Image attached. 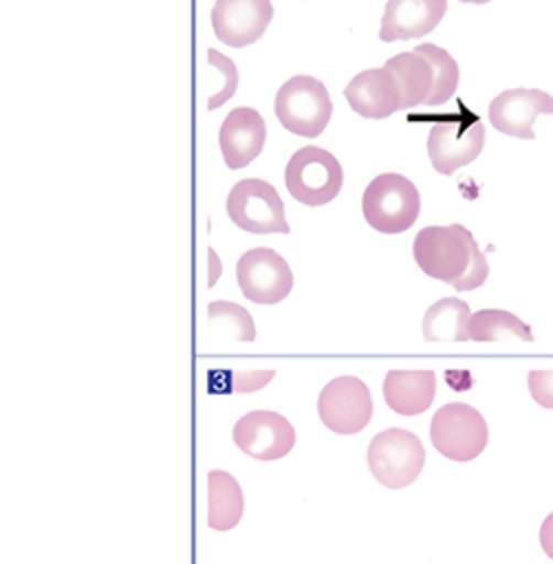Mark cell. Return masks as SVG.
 Returning <instances> with one entry per match:
<instances>
[{
    "label": "cell",
    "instance_id": "obj_9",
    "mask_svg": "<svg viewBox=\"0 0 553 564\" xmlns=\"http://www.w3.org/2000/svg\"><path fill=\"white\" fill-rule=\"evenodd\" d=\"M372 410L375 403L368 386L353 375L328 381L317 397V414L335 434L361 432L370 423Z\"/></svg>",
    "mask_w": 553,
    "mask_h": 564
},
{
    "label": "cell",
    "instance_id": "obj_6",
    "mask_svg": "<svg viewBox=\"0 0 553 564\" xmlns=\"http://www.w3.org/2000/svg\"><path fill=\"white\" fill-rule=\"evenodd\" d=\"M485 145V126L474 112L447 115L430 126L427 154L438 174H454L471 163Z\"/></svg>",
    "mask_w": 553,
    "mask_h": 564
},
{
    "label": "cell",
    "instance_id": "obj_26",
    "mask_svg": "<svg viewBox=\"0 0 553 564\" xmlns=\"http://www.w3.org/2000/svg\"><path fill=\"white\" fill-rule=\"evenodd\" d=\"M273 379V370H251V372H234V390L236 392H253Z\"/></svg>",
    "mask_w": 553,
    "mask_h": 564
},
{
    "label": "cell",
    "instance_id": "obj_18",
    "mask_svg": "<svg viewBox=\"0 0 553 564\" xmlns=\"http://www.w3.org/2000/svg\"><path fill=\"white\" fill-rule=\"evenodd\" d=\"M245 511V498L238 480L223 471L212 469L207 474V524L214 531L234 529Z\"/></svg>",
    "mask_w": 553,
    "mask_h": 564
},
{
    "label": "cell",
    "instance_id": "obj_28",
    "mask_svg": "<svg viewBox=\"0 0 553 564\" xmlns=\"http://www.w3.org/2000/svg\"><path fill=\"white\" fill-rule=\"evenodd\" d=\"M460 2H478V4H482V2H489V0H460Z\"/></svg>",
    "mask_w": 553,
    "mask_h": 564
},
{
    "label": "cell",
    "instance_id": "obj_13",
    "mask_svg": "<svg viewBox=\"0 0 553 564\" xmlns=\"http://www.w3.org/2000/svg\"><path fill=\"white\" fill-rule=\"evenodd\" d=\"M487 115L498 132L535 139L533 121L540 115H553V95L540 88H509L491 99Z\"/></svg>",
    "mask_w": 553,
    "mask_h": 564
},
{
    "label": "cell",
    "instance_id": "obj_20",
    "mask_svg": "<svg viewBox=\"0 0 553 564\" xmlns=\"http://www.w3.org/2000/svg\"><path fill=\"white\" fill-rule=\"evenodd\" d=\"M471 311L460 297H443L423 315V337L427 341H467Z\"/></svg>",
    "mask_w": 553,
    "mask_h": 564
},
{
    "label": "cell",
    "instance_id": "obj_24",
    "mask_svg": "<svg viewBox=\"0 0 553 564\" xmlns=\"http://www.w3.org/2000/svg\"><path fill=\"white\" fill-rule=\"evenodd\" d=\"M207 62H209V66L218 68L223 73V77H225L223 88L207 99V108L214 110V108L223 106L229 97H234V93L238 88V68H236V64L227 55H223L220 51H214V48H207Z\"/></svg>",
    "mask_w": 553,
    "mask_h": 564
},
{
    "label": "cell",
    "instance_id": "obj_14",
    "mask_svg": "<svg viewBox=\"0 0 553 564\" xmlns=\"http://www.w3.org/2000/svg\"><path fill=\"white\" fill-rule=\"evenodd\" d=\"M348 106L366 119H386L403 110V88L397 75L383 64L357 73L344 88Z\"/></svg>",
    "mask_w": 553,
    "mask_h": 564
},
{
    "label": "cell",
    "instance_id": "obj_4",
    "mask_svg": "<svg viewBox=\"0 0 553 564\" xmlns=\"http://www.w3.org/2000/svg\"><path fill=\"white\" fill-rule=\"evenodd\" d=\"M289 194L308 207L330 203L344 183L339 161L319 145H304L295 150L284 170Z\"/></svg>",
    "mask_w": 553,
    "mask_h": 564
},
{
    "label": "cell",
    "instance_id": "obj_2",
    "mask_svg": "<svg viewBox=\"0 0 553 564\" xmlns=\"http://www.w3.org/2000/svg\"><path fill=\"white\" fill-rule=\"evenodd\" d=\"M361 212L372 229L381 234H401L419 218L421 194L408 176L383 172L366 185Z\"/></svg>",
    "mask_w": 553,
    "mask_h": 564
},
{
    "label": "cell",
    "instance_id": "obj_27",
    "mask_svg": "<svg viewBox=\"0 0 553 564\" xmlns=\"http://www.w3.org/2000/svg\"><path fill=\"white\" fill-rule=\"evenodd\" d=\"M540 546L553 560V511L544 518L540 527Z\"/></svg>",
    "mask_w": 553,
    "mask_h": 564
},
{
    "label": "cell",
    "instance_id": "obj_23",
    "mask_svg": "<svg viewBox=\"0 0 553 564\" xmlns=\"http://www.w3.org/2000/svg\"><path fill=\"white\" fill-rule=\"evenodd\" d=\"M207 317L214 326H218L225 335H229L236 341H253L256 339L253 319L240 304L216 300L207 306Z\"/></svg>",
    "mask_w": 553,
    "mask_h": 564
},
{
    "label": "cell",
    "instance_id": "obj_11",
    "mask_svg": "<svg viewBox=\"0 0 553 564\" xmlns=\"http://www.w3.org/2000/svg\"><path fill=\"white\" fill-rule=\"evenodd\" d=\"M234 443L256 460H275L293 449L295 430L273 410H253L234 425Z\"/></svg>",
    "mask_w": 553,
    "mask_h": 564
},
{
    "label": "cell",
    "instance_id": "obj_7",
    "mask_svg": "<svg viewBox=\"0 0 553 564\" xmlns=\"http://www.w3.org/2000/svg\"><path fill=\"white\" fill-rule=\"evenodd\" d=\"M432 445L449 460H474L487 445L489 430L485 416L467 403H447L432 416Z\"/></svg>",
    "mask_w": 553,
    "mask_h": 564
},
{
    "label": "cell",
    "instance_id": "obj_22",
    "mask_svg": "<svg viewBox=\"0 0 553 564\" xmlns=\"http://www.w3.org/2000/svg\"><path fill=\"white\" fill-rule=\"evenodd\" d=\"M414 51H419L432 64L434 77H436L434 93L427 99V106H438V104L447 101L456 93V86H458V77H460L458 64L454 62V57L445 48H441L436 44H430V42L416 44Z\"/></svg>",
    "mask_w": 553,
    "mask_h": 564
},
{
    "label": "cell",
    "instance_id": "obj_19",
    "mask_svg": "<svg viewBox=\"0 0 553 564\" xmlns=\"http://www.w3.org/2000/svg\"><path fill=\"white\" fill-rule=\"evenodd\" d=\"M386 66L397 75L403 88V110L419 104H427L434 93V68L419 51L397 53L386 62Z\"/></svg>",
    "mask_w": 553,
    "mask_h": 564
},
{
    "label": "cell",
    "instance_id": "obj_17",
    "mask_svg": "<svg viewBox=\"0 0 553 564\" xmlns=\"http://www.w3.org/2000/svg\"><path fill=\"white\" fill-rule=\"evenodd\" d=\"M436 394V375L432 370H388L383 379V399L397 414L414 416L425 412Z\"/></svg>",
    "mask_w": 553,
    "mask_h": 564
},
{
    "label": "cell",
    "instance_id": "obj_25",
    "mask_svg": "<svg viewBox=\"0 0 553 564\" xmlns=\"http://www.w3.org/2000/svg\"><path fill=\"white\" fill-rule=\"evenodd\" d=\"M527 386L538 405L553 410V370H531Z\"/></svg>",
    "mask_w": 553,
    "mask_h": 564
},
{
    "label": "cell",
    "instance_id": "obj_1",
    "mask_svg": "<svg viewBox=\"0 0 553 564\" xmlns=\"http://www.w3.org/2000/svg\"><path fill=\"white\" fill-rule=\"evenodd\" d=\"M421 271L452 284L456 291H471L487 280L489 264L467 227L430 225L423 227L412 245Z\"/></svg>",
    "mask_w": 553,
    "mask_h": 564
},
{
    "label": "cell",
    "instance_id": "obj_12",
    "mask_svg": "<svg viewBox=\"0 0 553 564\" xmlns=\"http://www.w3.org/2000/svg\"><path fill=\"white\" fill-rule=\"evenodd\" d=\"M271 18V0H216L212 9L214 33L231 48H242L258 42Z\"/></svg>",
    "mask_w": 553,
    "mask_h": 564
},
{
    "label": "cell",
    "instance_id": "obj_16",
    "mask_svg": "<svg viewBox=\"0 0 553 564\" xmlns=\"http://www.w3.org/2000/svg\"><path fill=\"white\" fill-rule=\"evenodd\" d=\"M447 11V0H388L379 26L383 42L423 37L434 31Z\"/></svg>",
    "mask_w": 553,
    "mask_h": 564
},
{
    "label": "cell",
    "instance_id": "obj_3",
    "mask_svg": "<svg viewBox=\"0 0 553 564\" xmlns=\"http://www.w3.org/2000/svg\"><path fill=\"white\" fill-rule=\"evenodd\" d=\"M273 110L289 132L317 137L330 121L333 101L319 79L311 75H293L278 88Z\"/></svg>",
    "mask_w": 553,
    "mask_h": 564
},
{
    "label": "cell",
    "instance_id": "obj_21",
    "mask_svg": "<svg viewBox=\"0 0 553 564\" xmlns=\"http://www.w3.org/2000/svg\"><path fill=\"white\" fill-rule=\"evenodd\" d=\"M522 339L533 341L531 328L509 311L502 308H482L471 313L469 319V339L474 341H500V339Z\"/></svg>",
    "mask_w": 553,
    "mask_h": 564
},
{
    "label": "cell",
    "instance_id": "obj_10",
    "mask_svg": "<svg viewBox=\"0 0 553 564\" xmlns=\"http://www.w3.org/2000/svg\"><path fill=\"white\" fill-rule=\"evenodd\" d=\"M236 280L242 295L256 304H278L293 289L291 267L269 247L245 251L236 264Z\"/></svg>",
    "mask_w": 553,
    "mask_h": 564
},
{
    "label": "cell",
    "instance_id": "obj_8",
    "mask_svg": "<svg viewBox=\"0 0 553 564\" xmlns=\"http://www.w3.org/2000/svg\"><path fill=\"white\" fill-rule=\"evenodd\" d=\"M231 223L249 234H289L284 203L262 178H242L227 194Z\"/></svg>",
    "mask_w": 553,
    "mask_h": 564
},
{
    "label": "cell",
    "instance_id": "obj_5",
    "mask_svg": "<svg viewBox=\"0 0 553 564\" xmlns=\"http://www.w3.org/2000/svg\"><path fill=\"white\" fill-rule=\"evenodd\" d=\"M366 458L372 476L383 487L403 489L419 478L425 465V447L416 434L390 427L372 436Z\"/></svg>",
    "mask_w": 553,
    "mask_h": 564
},
{
    "label": "cell",
    "instance_id": "obj_15",
    "mask_svg": "<svg viewBox=\"0 0 553 564\" xmlns=\"http://www.w3.org/2000/svg\"><path fill=\"white\" fill-rule=\"evenodd\" d=\"M267 123L256 108L238 106L220 123L218 143L227 167L240 170L249 165L264 148Z\"/></svg>",
    "mask_w": 553,
    "mask_h": 564
}]
</instances>
